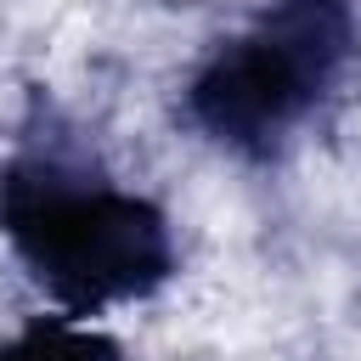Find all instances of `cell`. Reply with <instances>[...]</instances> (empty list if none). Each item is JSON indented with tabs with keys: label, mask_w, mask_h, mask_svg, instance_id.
I'll list each match as a JSON object with an SVG mask.
<instances>
[{
	"label": "cell",
	"mask_w": 361,
	"mask_h": 361,
	"mask_svg": "<svg viewBox=\"0 0 361 361\" xmlns=\"http://www.w3.org/2000/svg\"><path fill=\"white\" fill-rule=\"evenodd\" d=\"M0 226L68 316L141 299L175 271L169 226L147 197L85 180L51 158L0 175Z\"/></svg>",
	"instance_id": "1"
},
{
	"label": "cell",
	"mask_w": 361,
	"mask_h": 361,
	"mask_svg": "<svg viewBox=\"0 0 361 361\" xmlns=\"http://www.w3.org/2000/svg\"><path fill=\"white\" fill-rule=\"evenodd\" d=\"M350 45V0H276L192 79V118L226 147H271L316 107Z\"/></svg>",
	"instance_id": "2"
},
{
	"label": "cell",
	"mask_w": 361,
	"mask_h": 361,
	"mask_svg": "<svg viewBox=\"0 0 361 361\" xmlns=\"http://www.w3.org/2000/svg\"><path fill=\"white\" fill-rule=\"evenodd\" d=\"M0 361H118V350L79 327L73 316H51V322H28L17 338L0 344Z\"/></svg>",
	"instance_id": "3"
}]
</instances>
